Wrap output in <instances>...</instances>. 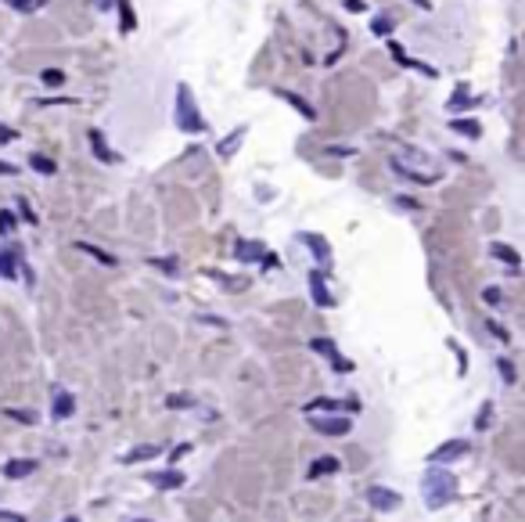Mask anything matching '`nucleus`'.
<instances>
[{
  "instance_id": "nucleus-1",
  "label": "nucleus",
  "mask_w": 525,
  "mask_h": 522,
  "mask_svg": "<svg viewBox=\"0 0 525 522\" xmlns=\"http://www.w3.org/2000/svg\"><path fill=\"white\" fill-rule=\"evenodd\" d=\"M421 493H425V500H428V508L450 505V500L457 497V479H453V472H446V468H428L425 479H421Z\"/></svg>"
},
{
  "instance_id": "nucleus-2",
  "label": "nucleus",
  "mask_w": 525,
  "mask_h": 522,
  "mask_svg": "<svg viewBox=\"0 0 525 522\" xmlns=\"http://www.w3.org/2000/svg\"><path fill=\"white\" fill-rule=\"evenodd\" d=\"M177 127L184 134H202L205 130V119H202L198 104H195V94H191L187 83H180V87H177Z\"/></svg>"
},
{
  "instance_id": "nucleus-3",
  "label": "nucleus",
  "mask_w": 525,
  "mask_h": 522,
  "mask_svg": "<svg viewBox=\"0 0 525 522\" xmlns=\"http://www.w3.org/2000/svg\"><path fill=\"white\" fill-rule=\"evenodd\" d=\"M309 429L313 432H321V436H346L349 429H353V422H349V418L346 414H339V418H334V414H309Z\"/></svg>"
},
{
  "instance_id": "nucleus-4",
  "label": "nucleus",
  "mask_w": 525,
  "mask_h": 522,
  "mask_svg": "<svg viewBox=\"0 0 525 522\" xmlns=\"http://www.w3.org/2000/svg\"><path fill=\"white\" fill-rule=\"evenodd\" d=\"M367 500H371V508H378V512H396L403 497L396 493V490H389V487H371V490H367Z\"/></svg>"
},
{
  "instance_id": "nucleus-5",
  "label": "nucleus",
  "mask_w": 525,
  "mask_h": 522,
  "mask_svg": "<svg viewBox=\"0 0 525 522\" xmlns=\"http://www.w3.org/2000/svg\"><path fill=\"white\" fill-rule=\"evenodd\" d=\"M309 346H313V349H317V353H321V357H328L334 371H342V374H346V371H353V364H349V361L342 357V353H339V346H334L331 339H313Z\"/></svg>"
},
{
  "instance_id": "nucleus-6",
  "label": "nucleus",
  "mask_w": 525,
  "mask_h": 522,
  "mask_svg": "<svg viewBox=\"0 0 525 522\" xmlns=\"http://www.w3.org/2000/svg\"><path fill=\"white\" fill-rule=\"evenodd\" d=\"M465 454H468V440H450V443H443L439 450H432L428 461H432V465H446V461H457V457H465Z\"/></svg>"
},
{
  "instance_id": "nucleus-7",
  "label": "nucleus",
  "mask_w": 525,
  "mask_h": 522,
  "mask_svg": "<svg viewBox=\"0 0 525 522\" xmlns=\"http://www.w3.org/2000/svg\"><path fill=\"white\" fill-rule=\"evenodd\" d=\"M87 141H90V152H94V159H97V162H104V166H115V162H119V155L108 148V141H104V134H101V130H90V134H87Z\"/></svg>"
},
{
  "instance_id": "nucleus-8",
  "label": "nucleus",
  "mask_w": 525,
  "mask_h": 522,
  "mask_svg": "<svg viewBox=\"0 0 525 522\" xmlns=\"http://www.w3.org/2000/svg\"><path fill=\"white\" fill-rule=\"evenodd\" d=\"M356 407H360L356 400H328V396H321V400H309L306 404V414H317V411L331 414V411H356Z\"/></svg>"
},
{
  "instance_id": "nucleus-9",
  "label": "nucleus",
  "mask_w": 525,
  "mask_h": 522,
  "mask_svg": "<svg viewBox=\"0 0 525 522\" xmlns=\"http://www.w3.org/2000/svg\"><path fill=\"white\" fill-rule=\"evenodd\" d=\"M309 292H313V303H317V306H334V296L328 292L321 270H309Z\"/></svg>"
},
{
  "instance_id": "nucleus-10",
  "label": "nucleus",
  "mask_w": 525,
  "mask_h": 522,
  "mask_svg": "<svg viewBox=\"0 0 525 522\" xmlns=\"http://www.w3.org/2000/svg\"><path fill=\"white\" fill-rule=\"evenodd\" d=\"M148 483L159 490H180L184 487V472L170 468V472H148Z\"/></svg>"
},
{
  "instance_id": "nucleus-11",
  "label": "nucleus",
  "mask_w": 525,
  "mask_h": 522,
  "mask_svg": "<svg viewBox=\"0 0 525 522\" xmlns=\"http://www.w3.org/2000/svg\"><path fill=\"white\" fill-rule=\"evenodd\" d=\"M4 479H26L29 472H36V461L33 457H11V461H4Z\"/></svg>"
},
{
  "instance_id": "nucleus-12",
  "label": "nucleus",
  "mask_w": 525,
  "mask_h": 522,
  "mask_svg": "<svg viewBox=\"0 0 525 522\" xmlns=\"http://www.w3.org/2000/svg\"><path fill=\"white\" fill-rule=\"evenodd\" d=\"M234 256L241 260V263H263V256H266V245H259V242H238L234 245Z\"/></svg>"
},
{
  "instance_id": "nucleus-13",
  "label": "nucleus",
  "mask_w": 525,
  "mask_h": 522,
  "mask_svg": "<svg viewBox=\"0 0 525 522\" xmlns=\"http://www.w3.org/2000/svg\"><path fill=\"white\" fill-rule=\"evenodd\" d=\"M299 242H302V245H306V248H309V253L317 256L321 263H331V245H328L321 235H299Z\"/></svg>"
},
{
  "instance_id": "nucleus-14",
  "label": "nucleus",
  "mask_w": 525,
  "mask_h": 522,
  "mask_svg": "<svg viewBox=\"0 0 525 522\" xmlns=\"http://www.w3.org/2000/svg\"><path fill=\"white\" fill-rule=\"evenodd\" d=\"M342 468V461L334 454H324V457H317V461L309 465V479H321V475H334Z\"/></svg>"
},
{
  "instance_id": "nucleus-15",
  "label": "nucleus",
  "mask_w": 525,
  "mask_h": 522,
  "mask_svg": "<svg viewBox=\"0 0 525 522\" xmlns=\"http://www.w3.org/2000/svg\"><path fill=\"white\" fill-rule=\"evenodd\" d=\"M490 253H493V260H500V263H508L511 270H518V267H522V256L515 253V248H511V245H503V242H493V245H490Z\"/></svg>"
},
{
  "instance_id": "nucleus-16",
  "label": "nucleus",
  "mask_w": 525,
  "mask_h": 522,
  "mask_svg": "<svg viewBox=\"0 0 525 522\" xmlns=\"http://www.w3.org/2000/svg\"><path fill=\"white\" fill-rule=\"evenodd\" d=\"M281 97H284V101H288V104H291V109H296V112H299L302 119H309V122H313V119H317V109H313V104H309L306 97H299V94H291V90H281Z\"/></svg>"
},
{
  "instance_id": "nucleus-17",
  "label": "nucleus",
  "mask_w": 525,
  "mask_h": 522,
  "mask_svg": "<svg viewBox=\"0 0 525 522\" xmlns=\"http://www.w3.org/2000/svg\"><path fill=\"white\" fill-rule=\"evenodd\" d=\"M72 414H76V396L72 393H58L54 396V418L65 422V418H72Z\"/></svg>"
},
{
  "instance_id": "nucleus-18",
  "label": "nucleus",
  "mask_w": 525,
  "mask_h": 522,
  "mask_svg": "<svg viewBox=\"0 0 525 522\" xmlns=\"http://www.w3.org/2000/svg\"><path fill=\"white\" fill-rule=\"evenodd\" d=\"M159 454H162V447H159V443H144V447H137V450L126 454L122 461H126V465H134V461H148V457H159Z\"/></svg>"
},
{
  "instance_id": "nucleus-19",
  "label": "nucleus",
  "mask_w": 525,
  "mask_h": 522,
  "mask_svg": "<svg viewBox=\"0 0 525 522\" xmlns=\"http://www.w3.org/2000/svg\"><path fill=\"white\" fill-rule=\"evenodd\" d=\"M241 137H245V127H238L234 134H227V141H220V159H230V155H234V148H241Z\"/></svg>"
},
{
  "instance_id": "nucleus-20",
  "label": "nucleus",
  "mask_w": 525,
  "mask_h": 522,
  "mask_svg": "<svg viewBox=\"0 0 525 522\" xmlns=\"http://www.w3.org/2000/svg\"><path fill=\"white\" fill-rule=\"evenodd\" d=\"M76 248H79V253H87V256H94V260L104 263V267H115V256H108L104 248H97V245H90V242H76Z\"/></svg>"
},
{
  "instance_id": "nucleus-21",
  "label": "nucleus",
  "mask_w": 525,
  "mask_h": 522,
  "mask_svg": "<svg viewBox=\"0 0 525 522\" xmlns=\"http://www.w3.org/2000/svg\"><path fill=\"white\" fill-rule=\"evenodd\" d=\"M450 130L453 134H465V137H482V127L475 119H450Z\"/></svg>"
},
{
  "instance_id": "nucleus-22",
  "label": "nucleus",
  "mask_w": 525,
  "mask_h": 522,
  "mask_svg": "<svg viewBox=\"0 0 525 522\" xmlns=\"http://www.w3.org/2000/svg\"><path fill=\"white\" fill-rule=\"evenodd\" d=\"M40 83L51 87V90H58V87H65V72H61V69H44V72H40Z\"/></svg>"
},
{
  "instance_id": "nucleus-23",
  "label": "nucleus",
  "mask_w": 525,
  "mask_h": 522,
  "mask_svg": "<svg viewBox=\"0 0 525 522\" xmlns=\"http://www.w3.org/2000/svg\"><path fill=\"white\" fill-rule=\"evenodd\" d=\"M29 166H33L36 173H44V177H54V173H58V166H54L47 155H29Z\"/></svg>"
},
{
  "instance_id": "nucleus-24",
  "label": "nucleus",
  "mask_w": 525,
  "mask_h": 522,
  "mask_svg": "<svg viewBox=\"0 0 525 522\" xmlns=\"http://www.w3.org/2000/svg\"><path fill=\"white\" fill-rule=\"evenodd\" d=\"M4 4H11L15 11H26V15H33V11H40L47 4V0H4Z\"/></svg>"
},
{
  "instance_id": "nucleus-25",
  "label": "nucleus",
  "mask_w": 525,
  "mask_h": 522,
  "mask_svg": "<svg viewBox=\"0 0 525 522\" xmlns=\"http://www.w3.org/2000/svg\"><path fill=\"white\" fill-rule=\"evenodd\" d=\"M371 33H374V36H389V33H392V18H389V15H378L374 22H371Z\"/></svg>"
},
{
  "instance_id": "nucleus-26",
  "label": "nucleus",
  "mask_w": 525,
  "mask_h": 522,
  "mask_svg": "<svg viewBox=\"0 0 525 522\" xmlns=\"http://www.w3.org/2000/svg\"><path fill=\"white\" fill-rule=\"evenodd\" d=\"M496 367H500V374H503V382H508V386H515V364L511 361H496Z\"/></svg>"
},
{
  "instance_id": "nucleus-27",
  "label": "nucleus",
  "mask_w": 525,
  "mask_h": 522,
  "mask_svg": "<svg viewBox=\"0 0 525 522\" xmlns=\"http://www.w3.org/2000/svg\"><path fill=\"white\" fill-rule=\"evenodd\" d=\"M191 404H195L191 396H177V393L165 396V407H170V411H177V407H191Z\"/></svg>"
},
{
  "instance_id": "nucleus-28",
  "label": "nucleus",
  "mask_w": 525,
  "mask_h": 522,
  "mask_svg": "<svg viewBox=\"0 0 525 522\" xmlns=\"http://www.w3.org/2000/svg\"><path fill=\"white\" fill-rule=\"evenodd\" d=\"M11 231H15V213L0 209V235H11Z\"/></svg>"
},
{
  "instance_id": "nucleus-29",
  "label": "nucleus",
  "mask_w": 525,
  "mask_h": 522,
  "mask_svg": "<svg viewBox=\"0 0 525 522\" xmlns=\"http://www.w3.org/2000/svg\"><path fill=\"white\" fill-rule=\"evenodd\" d=\"M490 414H493V404L486 400V404H482V411H478V418H475V425L478 429H490Z\"/></svg>"
},
{
  "instance_id": "nucleus-30",
  "label": "nucleus",
  "mask_w": 525,
  "mask_h": 522,
  "mask_svg": "<svg viewBox=\"0 0 525 522\" xmlns=\"http://www.w3.org/2000/svg\"><path fill=\"white\" fill-rule=\"evenodd\" d=\"M486 328H490V335H496L500 342H511V335H508V328H503V324H496V321H490Z\"/></svg>"
},
{
  "instance_id": "nucleus-31",
  "label": "nucleus",
  "mask_w": 525,
  "mask_h": 522,
  "mask_svg": "<svg viewBox=\"0 0 525 522\" xmlns=\"http://www.w3.org/2000/svg\"><path fill=\"white\" fill-rule=\"evenodd\" d=\"M482 299H486L490 306H500L503 303V292L500 288H486V292H482Z\"/></svg>"
},
{
  "instance_id": "nucleus-32",
  "label": "nucleus",
  "mask_w": 525,
  "mask_h": 522,
  "mask_svg": "<svg viewBox=\"0 0 525 522\" xmlns=\"http://www.w3.org/2000/svg\"><path fill=\"white\" fill-rule=\"evenodd\" d=\"M152 267H159V270H165V274H177V260H148Z\"/></svg>"
},
{
  "instance_id": "nucleus-33",
  "label": "nucleus",
  "mask_w": 525,
  "mask_h": 522,
  "mask_svg": "<svg viewBox=\"0 0 525 522\" xmlns=\"http://www.w3.org/2000/svg\"><path fill=\"white\" fill-rule=\"evenodd\" d=\"M8 418H15V422H22V425H33V422H36L29 411H8Z\"/></svg>"
},
{
  "instance_id": "nucleus-34",
  "label": "nucleus",
  "mask_w": 525,
  "mask_h": 522,
  "mask_svg": "<svg viewBox=\"0 0 525 522\" xmlns=\"http://www.w3.org/2000/svg\"><path fill=\"white\" fill-rule=\"evenodd\" d=\"M11 141H18V134H15L11 127H4V122H0V144H11Z\"/></svg>"
},
{
  "instance_id": "nucleus-35",
  "label": "nucleus",
  "mask_w": 525,
  "mask_h": 522,
  "mask_svg": "<svg viewBox=\"0 0 525 522\" xmlns=\"http://www.w3.org/2000/svg\"><path fill=\"white\" fill-rule=\"evenodd\" d=\"M18 209H22V216H26V223H36V213H33V205L22 198V202H18Z\"/></svg>"
},
{
  "instance_id": "nucleus-36",
  "label": "nucleus",
  "mask_w": 525,
  "mask_h": 522,
  "mask_svg": "<svg viewBox=\"0 0 525 522\" xmlns=\"http://www.w3.org/2000/svg\"><path fill=\"white\" fill-rule=\"evenodd\" d=\"M0 522H26L18 512H0Z\"/></svg>"
},
{
  "instance_id": "nucleus-37",
  "label": "nucleus",
  "mask_w": 525,
  "mask_h": 522,
  "mask_svg": "<svg viewBox=\"0 0 525 522\" xmlns=\"http://www.w3.org/2000/svg\"><path fill=\"white\" fill-rule=\"evenodd\" d=\"M18 173V166H11V162H0V177H15Z\"/></svg>"
},
{
  "instance_id": "nucleus-38",
  "label": "nucleus",
  "mask_w": 525,
  "mask_h": 522,
  "mask_svg": "<svg viewBox=\"0 0 525 522\" xmlns=\"http://www.w3.org/2000/svg\"><path fill=\"white\" fill-rule=\"evenodd\" d=\"M328 155H339V159H346V155H356V148H328Z\"/></svg>"
},
{
  "instance_id": "nucleus-39",
  "label": "nucleus",
  "mask_w": 525,
  "mask_h": 522,
  "mask_svg": "<svg viewBox=\"0 0 525 522\" xmlns=\"http://www.w3.org/2000/svg\"><path fill=\"white\" fill-rule=\"evenodd\" d=\"M414 4L421 8V11H432V0H414Z\"/></svg>"
},
{
  "instance_id": "nucleus-40",
  "label": "nucleus",
  "mask_w": 525,
  "mask_h": 522,
  "mask_svg": "<svg viewBox=\"0 0 525 522\" xmlns=\"http://www.w3.org/2000/svg\"><path fill=\"white\" fill-rule=\"evenodd\" d=\"M137 522H148V519H137Z\"/></svg>"
}]
</instances>
